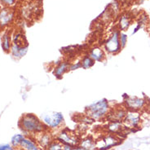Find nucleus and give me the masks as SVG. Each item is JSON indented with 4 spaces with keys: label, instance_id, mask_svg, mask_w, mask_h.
Segmentation results:
<instances>
[{
    "label": "nucleus",
    "instance_id": "obj_1",
    "mask_svg": "<svg viewBox=\"0 0 150 150\" xmlns=\"http://www.w3.org/2000/svg\"><path fill=\"white\" fill-rule=\"evenodd\" d=\"M19 127L27 135H37L42 132L49 131L41 119L33 113L23 115L19 122Z\"/></svg>",
    "mask_w": 150,
    "mask_h": 150
},
{
    "label": "nucleus",
    "instance_id": "obj_2",
    "mask_svg": "<svg viewBox=\"0 0 150 150\" xmlns=\"http://www.w3.org/2000/svg\"><path fill=\"white\" fill-rule=\"evenodd\" d=\"M110 105L109 100L103 98L100 100L93 102L86 108V115L93 121H100L106 118L110 111Z\"/></svg>",
    "mask_w": 150,
    "mask_h": 150
},
{
    "label": "nucleus",
    "instance_id": "obj_3",
    "mask_svg": "<svg viewBox=\"0 0 150 150\" xmlns=\"http://www.w3.org/2000/svg\"><path fill=\"white\" fill-rule=\"evenodd\" d=\"M40 119L48 128L49 131H56L60 129L64 122V115L62 114V112L54 111L42 114Z\"/></svg>",
    "mask_w": 150,
    "mask_h": 150
},
{
    "label": "nucleus",
    "instance_id": "obj_4",
    "mask_svg": "<svg viewBox=\"0 0 150 150\" xmlns=\"http://www.w3.org/2000/svg\"><path fill=\"white\" fill-rule=\"evenodd\" d=\"M119 34H120L119 31L113 30L112 34L105 42L104 50L106 52L112 55H116L122 50L120 41H119Z\"/></svg>",
    "mask_w": 150,
    "mask_h": 150
},
{
    "label": "nucleus",
    "instance_id": "obj_5",
    "mask_svg": "<svg viewBox=\"0 0 150 150\" xmlns=\"http://www.w3.org/2000/svg\"><path fill=\"white\" fill-rule=\"evenodd\" d=\"M56 139L62 143L63 144H69L73 147L79 145V141H80L79 137L68 129L61 130L58 133V135H56Z\"/></svg>",
    "mask_w": 150,
    "mask_h": 150
},
{
    "label": "nucleus",
    "instance_id": "obj_6",
    "mask_svg": "<svg viewBox=\"0 0 150 150\" xmlns=\"http://www.w3.org/2000/svg\"><path fill=\"white\" fill-rule=\"evenodd\" d=\"M124 104L128 110L139 111L144 109V107L147 105V101L143 98L127 96L124 100Z\"/></svg>",
    "mask_w": 150,
    "mask_h": 150
},
{
    "label": "nucleus",
    "instance_id": "obj_7",
    "mask_svg": "<svg viewBox=\"0 0 150 150\" xmlns=\"http://www.w3.org/2000/svg\"><path fill=\"white\" fill-rule=\"evenodd\" d=\"M123 122L126 127L129 128L139 127L140 123V114L138 111H132L128 110L124 118Z\"/></svg>",
    "mask_w": 150,
    "mask_h": 150
},
{
    "label": "nucleus",
    "instance_id": "obj_8",
    "mask_svg": "<svg viewBox=\"0 0 150 150\" xmlns=\"http://www.w3.org/2000/svg\"><path fill=\"white\" fill-rule=\"evenodd\" d=\"M35 140L38 143L39 148L42 149H46V148L48 146L49 144L53 140V137L50 131H47L35 135Z\"/></svg>",
    "mask_w": 150,
    "mask_h": 150
},
{
    "label": "nucleus",
    "instance_id": "obj_9",
    "mask_svg": "<svg viewBox=\"0 0 150 150\" xmlns=\"http://www.w3.org/2000/svg\"><path fill=\"white\" fill-rule=\"evenodd\" d=\"M103 144L97 147V150H107L120 144L119 139L112 135H107L102 138Z\"/></svg>",
    "mask_w": 150,
    "mask_h": 150
},
{
    "label": "nucleus",
    "instance_id": "obj_10",
    "mask_svg": "<svg viewBox=\"0 0 150 150\" xmlns=\"http://www.w3.org/2000/svg\"><path fill=\"white\" fill-rule=\"evenodd\" d=\"M127 112L125 109H110L109 114L107 115L106 118L109 120V122H122L126 117Z\"/></svg>",
    "mask_w": 150,
    "mask_h": 150
},
{
    "label": "nucleus",
    "instance_id": "obj_11",
    "mask_svg": "<svg viewBox=\"0 0 150 150\" xmlns=\"http://www.w3.org/2000/svg\"><path fill=\"white\" fill-rule=\"evenodd\" d=\"M89 56L92 58L95 62H102L105 59V51L104 49L99 47V46H95L93 47L88 51L87 53Z\"/></svg>",
    "mask_w": 150,
    "mask_h": 150
},
{
    "label": "nucleus",
    "instance_id": "obj_12",
    "mask_svg": "<svg viewBox=\"0 0 150 150\" xmlns=\"http://www.w3.org/2000/svg\"><path fill=\"white\" fill-rule=\"evenodd\" d=\"M28 48L29 46L28 44L26 45H18L16 43H12L11 47V56H13L16 59H21L22 58L23 56H25L26 55V53L28 52Z\"/></svg>",
    "mask_w": 150,
    "mask_h": 150
},
{
    "label": "nucleus",
    "instance_id": "obj_13",
    "mask_svg": "<svg viewBox=\"0 0 150 150\" xmlns=\"http://www.w3.org/2000/svg\"><path fill=\"white\" fill-rule=\"evenodd\" d=\"M68 71H69V62L64 60L60 61L59 64L55 66L53 69V74L57 79H61Z\"/></svg>",
    "mask_w": 150,
    "mask_h": 150
},
{
    "label": "nucleus",
    "instance_id": "obj_14",
    "mask_svg": "<svg viewBox=\"0 0 150 150\" xmlns=\"http://www.w3.org/2000/svg\"><path fill=\"white\" fill-rule=\"evenodd\" d=\"M13 11L11 9L4 8L0 11V26L4 27L8 25L13 19Z\"/></svg>",
    "mask_w": 150,
    "mask_h": 150
},
{
    "label": "nucleus",
    "instance_id": "obj_15",
    "mask_svg": "<svg viewBox=\"0 0 150 150\" xmlns=\"http://www.w3.org/2000/svg\"><path fill=\"white\" fill-rule=\"evenodd\" d=\"M20 146L25 150H40V148L38 146L36 140L32 138L25 137L21 141V144Z\"/></svg>",
    "mask_w": 150,
    "mask_h": 150
},
{
    "label": "nucleus",
    "instance_id": "obj_16",
    "mask_svg": "<svg viewBox=\"0 0 150 150\" xmlns=\"http://www.w3.org/2000/svg\"><path fill=\"white\" fill-rule=\"evenodd\" d=\"M79 146L84 150H97L96 143L91 137H86L85 139H80Z\"/></svg>",
    "mask_w": 150,
    "mask_h": 150
},
{
    "label": "nucleus",
    "instance_id": "obj_17",
    "mask_svg": "<svg viewBox=\"0 0 150 150\" xmlns=\"http://www.w3.org/2000/svg\"><path fill=\"white\" fill-rule=\"evenodd\" d=\"M80 62H81L82 68L84 69H91V67H93L94 64H95V61H94V60L89 56V55H88V54L84 55V56L81 58Z\"/></svg>",
    "mask_w": 150,
    "mask_h": 150
},
{
    "label": "nucleus",
    "instance_id": "obj_18",
    "mask_svg": "<svg viewBox=\"0 0 150 150\" xmlns=\"http://www.w3.org/2000/svg\"><path fill=\"white\" fill-rule=\"evenodd\" d=\"M122 122H109V123L107 126V131L112 134L118 133L119 131H122Z\"/></svg>",
    "mask_w": 150,
    "mask_h": 150
},
{
    "label": "nucleus",
    "instance_id": "obj_19",
    "mask_svg": "<svg viewBox=\"0 0 150 150\" xmlns=\"http://www.w3.org/2000/svg\"><path fill=\"white\" fill-rule=\"evenodd\" d=\"M11 42L10 36L8 34H4L2 37V48L5 52H10L11 47Z\"/></svg>",
    "mask_w": 150,
    "mask_h": 150
},
{
    "label": "nucleus",
    "instance_id": "obj_20",
    "mask_svg": "<svg viewBox=\"0 0 150 150\" xmlns=\"http://www.w3.org/2000/svg\"><path fill=\"white\" fill-rule=\"evenodd\" d=\"M130 24H131L130 17L128 16L123 15L119 21V29L121 30H127L128 27L130 26Z\"/></svg>",
    "mask_w": 150,
    "mask_h": 150
},
{
    "label": "nucleus",
    "instance_id": "obj_21",
    "mask_svg": "<svg viewBox=\"0 0 150 150\" xmlns=\"http://www.w3.org/2000/svg\"><path fill=\"white\" fill-rule=\"evenodd\" d=\"M25 137V135H22V134H16V135H13L11 137V144L13 146V148H16L19 147L21 144V141Z\"/></svg>",
    "mask_w": 150,
    "mask_h": 150
},
{
    "label": "nucleus",
    "instance_id": "obj_22",
    "mask_svg": "<svg viewBox=\"0 0 150 150\" xmlns=\"http://www.w3.org/2000/svg\"><path fill=\"white\" fill-rule=\"evenodd\" d=\"M63 144L58 141L57 139H53L52 142L48 144V146L46 148L45 150H62Z\"/></svg>",
    "mask_w": 150,
    "mask_h": 150
},
{
    "label": "nucleus",
    "instance_id": "obj_23",
    "mask_svg": "<svg viewBox=\"0 0 150 150\" xmlns=\"http://www.w3.org/2000/svg\"><path fill=\"white\" fill-rule=\"evenodd\" d=\"M119 41H120L121 47L124 48L127 43V35L124 33H120L119 34Z\"/></svg>",
    "mask_w": 150,
    "mask_h": 150
},
{
    "label": "nucleus",
    "instance_id": "obj_24",
    "mask_svg": "<svg viewBox=\"0 0 150 150\" xmlns=\"http://www.w3.org/2000/svg\"><path fill=\"white\" fill-rule=\"evenodd\" d=\"M82 65H81V62L80 60H76L72 63H69V71H74V70H77L79 69H81Z\"/></svg>",
    "mask_w": 150,
    "mask_h": 150
},
{
    "label": "nucleus",
    "instance_id": "obj_25",
    "mask_svg": "<svg viewBox=\"0 0 150 150\" xmlns=\"http://www.w3.org/2000/svg\"><path fill=\"white\" fill-rule=\"evenodd\" d=\"M0 150H13V146L9 144H4L0 145Z\"/></svg>",
    "mask_w": 150,
    "mask_h": 150
},
{
    "label": "nucleus",
    "instance_id": "obj_26",
    "mask_svg": "<svg viewBox=\"0 0 150 150\" xmlns=\"http://www.w3.org/2000/svg\"><path fill=\"white\" fill-rule=\"evenodd\" d=\"M16 0H1V2L7 6H12L15 4Z\"/></svg>",
    "mask_w": 150,
    "mask_h": 150
},
{
    "label": "nucleus",
    "instance_id": "obj_27",
    "mask_svg": "<svg viewBox=\"0 0 150 150\" xmlns=\"http://www.w3.org/2000/svg\"><path fill=\"white\" fill-rule=\"evenodd\" d=\"M74 147L71 145H69V144H63V149L62 150H73Z\"/></svg>",
    "mask_w": 150,
    "mask_h": 150
},
{
    "label": "nucleus",
    "instance_id": "obj_28",
    "mask_svg": "<svg viewBox=\"0 0 150 150\" xmlns=\"http://www.w3.org/2000/svg\"><path fill=\"white\" fill-rule=\"evenodd\" d=\"M148 109H149V112H150V105H148Z\"/></svg>",
    "mask_w": 150,
    "mask_h": 150
}]
</instances>
